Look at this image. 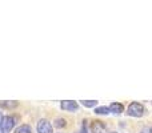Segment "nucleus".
I'll return each instance as SVG.
<instances>
[{"label": "nucleus", "mask_w": 152, "mask_h": 133, "mask_svg": "<svg viewBox=\"0 0 152 133\" xmlns=\"http://www.w3.org/2000/svg\"><path fill=\"white\" fill-rule=\"evenodd\" d=\"M142 133H148V131H143Z\"/></svg>", "instance_id": "12"}, {"label": "nucleus", "mask_w": 152, "mask_h": 133, "mask_svg": "<svg viewBox=\"0 0 152 133\" xmlns=\"http://www.w3.org/2000/svg\"><path fill=\"white\" fill-rule=\"evenodd\" d=\"M89 131L92 133H105V125L102 123V121H97V120L92 121Z\"/></svg>", "instance_id": "5"}, {"label": "nucleus", "mask_w": 152, "mask_h": 133, "mask_svg": "<svg viewBox=\"0 0 152 133\" xmlns=\"http://www.w3.org/2000/svg\"><path fill=\"white\" fill-rule=\"evenodd\" d=\"M0 133H3V131H1V128H0Z\"/></svg>", "instance_id": "15"}, {"label": "nucleus", "mask_w": 152, "mask_h": 133, "mask_svg": "<svg viewBox=\"0 0 152 133\" xmlns=\"http://www.w3.org/2000/svg\"><path fill=\"white\" fill-rule=\"evenodd\" d=\"M13 125H15V120H13V117H11V116H4V117L1 118L0 128H1L3 132H10L11 129L13 128Z\"/></svg>", "instance_id": "2"}, {"label": "nucleus", "mask_w": 152, "mask_h": 133, "mask_svg": "<svg viewBox=\"0 0 152 133\" xmlns=\"http://www.w3.org/2000/svg\"><path fill=\"white\" fill-rule=\"evenodd\" d=\"M108 108H110V112H113V113H121L124 110L123 104H120V102H112Z\"/></svg>", "instance_id": "6"}, {"label": "nucleus", "mask_w": 152, "mask_h": 133, "mask_svg": "<svg viewBox=\"0 0 152 133\" xmlns=\"http://www.w3.org/2000/svg\"><path fill=\"white\" fill-rule=\"evenodd\" d=\"M16 133H32L31 126H28V125H21V126H19V128H18Z\"/></svg>", "instance_id": "9"}, {"label": "nucleus", "mask_w": 152, "mask_h": 133, "mask_svg": "<svg viewBox=\"0 0 152 133\" xmlns=\"http://www.w3.org/2000/svg\"><path fill=\"white\" fill-rule=\"evenodd\" d=\"M150 133H152V128H151V129H150Z\"/></svg>", "instance_id": "14"}, {"label": "nucleus", "mask_w": 152, "mask_h": 133, "mask_svg": "<svg viewBox=\"0 0 152 133\" xmlns=\"http://www.w3.org/2000/svg\"><path fill=\"white\" fill-rule=\"evenodd\" d=\"M81 104H83L84 107H87V108H91V107H95V105L97 104V101L96 100H83Z\"/></svg>", "instance_id": "10"}, {"label": "nucleus", "mask_w": 152, "mask_h": 133, "mask_svg": "<svg viewBox=\"0 0 152 133\" xmlns=\"http://www.w3.org/2000/svg\"><path fill=\"white\" fill-rule=\"evenodd\" d=\"M145 109L142 104L139 102H131L128 105V115L129 116H134V117H142L144 115Z\"/></svg>", "instance_id": "1"}, {"label": "nucleus", "mask_w": 152, "mask_h": 133, "mask_svg": "<svg viewBox=\"0 0 152 133\" xmlns=\"http://www.w3.org/2000/svg\"><path fill=\"white\" fill-rule=\"evenodd\" d=\"M95 113H97V115H108V113H110V108L108 107L96 108V109H95Z\"/></svg>", "instance_id": "8"}, {"label": "nucleus", "mask_w": 152, "mask_h": 133, "mask_svg": "<svg viewBox=\"0 0 152 133\" xmlns=\"http://www.w3.org/2000/svg\"><path fill=\"white\" fill-rule=\"evenodd\" d=\"M16 105H18V102L16 101H0V107L3 108H15Z\"/></svg>", "instance_id": "7"}, {"label": "nucleus", "mask_w": 152, "mask_h": 133, "mask_svg": "<svg viewBox=\"0 0 152 133\" xmlns=\"http://www.w3.org/2000/svg\"><path fill=\"white\" fill-rule=\"evenodd\" d=\"M37 133H53V129H52V125L48 120H40L37 123Z\"/></svg>", "instance_id": "3"}, {"label": "nucleus", "mask_w": 152, "mask_h": 133, "mask_svg": "<svg viewBox=\"0 0 152 133\" xmlns=\"http://www.w3.org/2000/svg\"><path fill=\"white\" fill-rule=\"evenodd\" d=\"M55 126L56 128H64V126H66V120H64V118H56Z\"/></svg>", "instance_id": "11"}, {"label": "nucleus", "mask_w": 152, "mask_h": 133, "mask_svg": "<svg viewBox=\"0 0 152 133\" xmlns=\"http://www.w3.org/2000/svg\"><path fill=\"white\" fill-rule=\"evenodd\" d=\"M61 109L63 110H68V112H75V110L79 109V105L76 101H72V100H64V101H61L60 104Z\"/></svg>", "instance_id": "4"}, {"label": "nucleus", "mask_w": 152, "mask_h": 133, "mask_svg": "<svg viewBox=\"0 0 152 133\" xmlns=\"http://www.w3.org/2000/svg\"><path fill=\"white\" fill-rule=\"evenodd\" d=\"M111 133H116V132H111Z\"/></svg>", "instance_id": "16"}, {"label": "nucleus", "mask_w": 152, "mask_h": 133, "mask_svg": "<svg viewBox=\"0 0 152 133\" xmlns=\"http://www.w3.org/2000/svg\"><path fill=\"white\" fill-rule=\"evenodd\" d=\"M1 118H3V117H1V115H0V123H1Z\"/></svg>", "instance_id": "13"}]
</instances>
